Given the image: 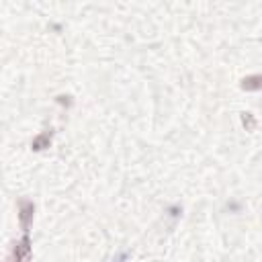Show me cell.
Segmentation results:
<instances>
[{"mask_svg":"<svg viewBox=\"0 0 262 262\" xmlns=\"http://www.w3.org/2000/svg\"><path fill=\"white\" fill-rule=\"evenodd\" d=\"M242 88L244 90H260L262 88V74H254L242 80Z\"/></svg>","mask_w":262,"mask_h":262,"instance_id":"cell-3","label":"cell"},{"mask_svg":"<svg viewBox=\"0 0 262 262\" xmlns=\"http://www.w3.org/2000/svg\"><path fill=\"white\" fill-rule=\"evenodd\" d=\"M49 142H51V134H41L39 138H35V140H33V150L49 148Z\"/></svg>","mask_w":262,"mask_h":262,"instance_id":"cell-4","label":"cell"},{"mask_svg":"<svg viewBox=\"0 0 262 262\" xmlns=\"http://www.w3.org/2000/svg\"><path fill=\"white\" fill-rule=\"evenodd\" d=\"M29 256H31V240H29V235L25 233L23 240H21L19 244H15L13 254H11L9 260H11V262H27Z\"/></svg>","mask_w":262,"mask_h":262,"instance_id":"cell-1","label":"cell"},{"mask_svg":"<svg viewBox=\"0 0 262 262\" xmlns=\"http://www.w3.org/2000/svg\"><path fill=\"white\" fill-rule=\"evenodd\" d=\"M33 211H35V207H33L31 201H21L19 203V219H21V225H23L25 233L29 231V225H31V219H33Z\"/></svg>","mask_w":262,"mask_h":262,"instance_id":"cell-2","label":"cell"},{"mask_svg":"<svg viewBox=\"0 0 262 262\" xmlns=\"http://www.w3.org/2000/svg\"><path fill=\"white\" fill-rule=\"evenodd\" d=\"M242 121H244V125H246L248 129H254V125H256V121H254L252 113H244V115H242Z\"/></svg>","mask_w":262,"mask_h":262,"instance_id":"cell-5","label":"cell"}]
</instances>
